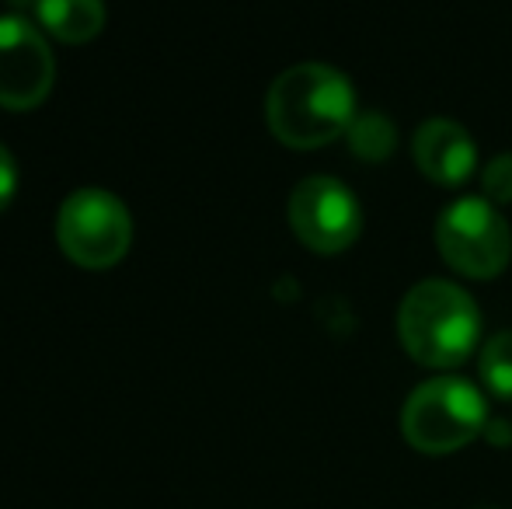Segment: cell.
I'll return each instance as SVG.
<instances>
[{"label": "cell", "mask_w": 512, "mask_h": 509, "mask_svg": "<svg viewBox=\"0 0 512 509\" xmlns=\"http://www.w3.org/2000/svg\"><path fill=\"white\" fill-rule=\"evenodd\" d=\"M56 60L39 25L21 14L0 18V109L32 112L49 98Z\"/></svg>", "instance_id": "7"}, {"label": "cell", "mask_w": 512, "mask_h": 509, "mask_svg": "<svg viewBox=\"0 0 512 509\" xmlns=\"http://www.w3.org/2000/svg\"><path fill=\"white\" fill-rule=\"evenodd\" d=\"M345 140H349V150L359 157V161L384 164L387 157L394 154V147H398V126H394L391 119L377 109L356 112L349 133H345Z\"/></svg>", "instance_id": "10"}, {"label": "cell", "mask_w": 512, "mask_h": 509, "mask_svg": "<svg viewBox=\"0 0 512 509\" xmlns=\"http://www.w3.org/2000/svg\"><path fill=\"white\" fill-rule=\"evenodd\" d=\"M436 248L453 272L495 279L512 258V231L485 196L453 199L436 220Z\"/></svg>", "instance_id": "4"}, {"label": "cell", "mask_w": 512, "mask_h": 509, "mask_svg": "<svg viewBox=\"0 0 512 509\" xmlns=\"http://www.w3.org/2000/svg\"><path fill=\"white\" fill-rule=\"evenodd\" d=\"M14 192H18V164H14L11 150L0 143V213L11 206Z\"/></svg>", "instance_id": "13"}, {"label": "cell", "mask_w": 512, "mask_h": 509, "mask_svg": "<svg viewBox=\"0 0 512 509\" xmlns=\"http://www.w3.org/2000/svg\"><path fill=\"white\" fill-rule=\"evenodd\" d=\"M481 189L495 206L512 203V154H499L481 168Z\"/></svg>", "instance_id": "12"}, {"label": "cell", "mask_w": 512, "mask_h": 509, "mask_svg": "<svg viewBox=\"0 0 512 509\" xmlns=\"http://www.w3.org/2000/svg\"><path fill=\"white\" fill-rule=\"evenodd\" d=\"M7 4H11L14 11H35V7H39L42 0H7Z\"/></svg>", "instance_id": "14"}, {"label": "cell", "mask_w": 512, "mask_h": 509, "mask_svg": "<svg viewBox=\"0 0 512 509\" xmlns=\"http://www.w3.org/2000/svg\"><path fill=\"white\" fill-rule=\"evenodd\" d=\"M56 241L81 269H108L133 245V217L126 203L105 189H77L63 199L56 217Z\"/></svg>", "instance_id": "5"}, {"label": "cell", "mask_w": 512, "mask_h": 509, "mask_svg": "<svg viewBox=\"0 0 512 509\" xmlns=\"http://www.w3.org/2000/svg\"><path fill=\"white\" fill-rule=\"evenodd\" d=\"M356 119V91L342 70L328 63H297L272 81L265 95V123L293 150H317L349 133Z\"/></svg>", "instance_id": "1"}, {"label": "cell", "mask_w": 512, "mask_h": 509, "mask_svg": "<svg viewBox=\"0 0 512 509\" xmlns=\"http://www.w3.org/2000/svg\"><path fill=\"white\" fill-rule=\"evenodd\" d=\"M398 339L415 363L453 370L471 360L481 342V311L450 279H422L398 307Z\"/></svg>", "instance_id": "2"}, {"label": "cell", "mask_w": 512, "mask_h": 509, "mask_svg": "<svg viewBox=\"0 0 512 509\" xmlns=\"http://www.w3.org/2000/svg\"><path fill=\"white\" fill-rule=\"evenodd\" d=\"M488 426V401L464 377H432L408 394L401 408V433L418 454L443 457L464 450Z\"/></svg>", "instance_id": "3"}, {"label": "cell", "mask_w": 512, "mask_h": 509, "mask_svg": "<svg viewBox=\"0 0 512 509\" xmlns=\"http://www.w3.org/2000/svg\"><path fill=\"white\" fill-rule=\"evenodd\" d=\"M293 234L317 255H338L363 234V206L345 182L331 175H310L290 192L286 206Z\"/></svg>", "instance_id": "6"}, {"label": "cell", "mask_w": 512, "mask_h": 509, "mask_svg": "<svg viewBox=\"0 0 512 509\" xmlns=\"http://www.w3.org/2000/svg\"><path fill=\"white\" fill-rule=\"evenodd\" d=\"M478 374L488 394L509 401L512 398V332H495L485 339L478 353Z\"/></svg>", "instance_id": "11"}, {"label": "cell", "mask_w": 512, "mask_h": 509, "mask_svg": "<svg viewBox=\"0 0 512 509\" xmlns=\"http://www.w3.org/2000/svg\"><path fill=\"white\" fill-rule=\"evenodd\" d=\"M42 32H49L53 39L67 42V46H81L102 35L108 11L105 0H42L35 7Z\"/></svg>", "instance_id": "9"}, {"label": "cell", "mask_w": 512, "mask_h": 509, "mask_svg": "<svg viewBox=\"0 0 512 509\" xmlns=\"http://www.w3.org/2000/svg\"><path fill=\"white\" fill-rule=\"evenodd\" d=\"M411 157H415L418 171L443 189L464 185L478 168V147H474L471 133L453 119H429L418 126L415 140H411Z\"/></svg>", "instance_id": "8"}]
</instances>
